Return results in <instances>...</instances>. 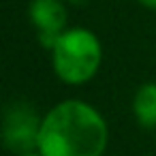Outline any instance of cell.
<instances>
[{
  "mask_svg": "<svg viewBox=\"0 0 156 156\" xmlns=\"http://www.w3.org/2000/svg\"><path fill=\"white\" fill-rule=\"evenodd\" d=\"M137 2L141 7H145V9H154L156 11V0H137Z\"/></svg>",
  "mask_w": 156,
  "mask_h": 156,
  "instance_id": "cell-6",
  "label": "cell"
},
{
  "mask_svg": "<svg viewBox=\"0 0 156 156\" xmlns=\"http://www.w3.org/2000/svg\"><path fill=\"white\" fill-rule=\"evenodd\" d=\"M28 20L37 30L39 43L49 51L58 37L69 30V9L64 0H30Z\"/></svg>",
  "mask_w": 156,
  "mask_h": 156,
  "instance_id": "cell-4",
  "label": "cell"
},
{
  "mask_svg": "<svg viewBox=\"0 0 156 156\" xmlns=\"http://www.w3.org/2000/svg\"><path fill=\"white\" fill-rule=\"evenodd\" d=\"M20 156H41L39 152H28V154H20Z\"/></svg>",
  "mask_w": 156,
  "mask_h": 156,
  "instance_id": "cell-7",
  "label": "cell"
},
{
  "mask_svg": "<svg viewBox=\"0 0 156 156\" xmlns=\"http://www.w3.org/2000/svg\"><path fill=\"white\" fill-rule=\"evenodd\" d=\"M133 115L145 130H156V81H145L135 90Z\"/></svg>",
  "mask_w": 156,
  "mask_h": 156,
  "instance_id": "cell-5",
  "label": "cell"
},
{
  "mask_svg": "<svg viewBox=\"0 0 156 156\" xmlns=\"http://www.w3.org/2000/svg\"><path fill=\"white\" fill-rule=\"evenodd\" d=\"M51 69L66 86H83L96 77L103 64V43L90 28L64 30L49 49Z\"/></svg>",
  "mask_w": 156,
  "mask_h": 156,
  "instance_id": "cell-2",
  "label": "cell"
},
{
  "mask_svg": "<svg viewBox=\"0 0 156 156\" xmlns=\"http://www.w3.org/2000/svg\"><path fill=\"white\" fill-rule=\"evenodd\" d=\"M109 124L88 101L64 98L43 113L37 152L41 156H105Z\"/></svg>",
  "mask_w": 156,
  "mask_h": 156,
  "instance_id": "cell-1",
  "label": "cell"
},
{
  "mask_svg": "<svg viewBox=\"0 0 156 156\" xmlns=\"http://www.w3.org/2000/svg\"><path fill=\"white\" fill-rule=\"evenodd\" d=\"M43 115L26 101H13L5 107L0 120V141L13 156L37 152Z\"/></svg>",
  "mask_w": 156,
  "mask_h": 156,
  "instance_id": "cell-3",
  "label": "cell"
}]
</instances>
